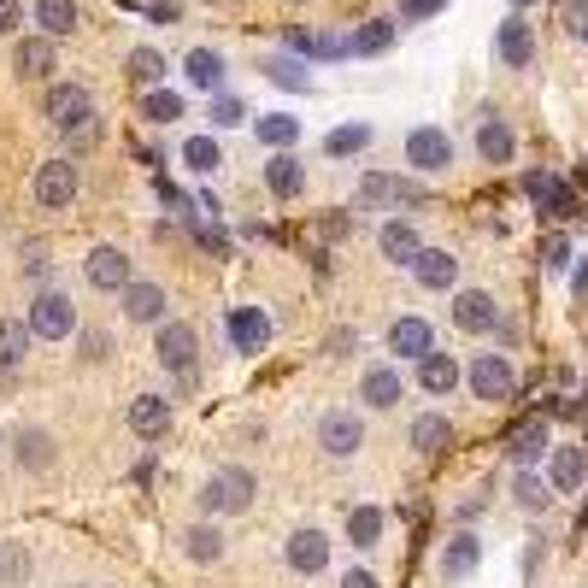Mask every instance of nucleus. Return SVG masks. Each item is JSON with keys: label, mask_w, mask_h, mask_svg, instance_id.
<instances>
[{"label": "nucleus", "mask_w": 588, "mask_h": 588, "mask_svg": "<svg viewBox=\"0 0 588 588\" xmlns=\"http://www.w3.org/2000/svg\"><path fill=\"white\" fill-rule=\"evenodd\" d=\"M12 65H19V77H47V72H54V42H47V36L19 42V47H12Z\"/></svg>", "instance_id": "25"}, {"label": "nucleus", "mask_w": 588, "mask_h": 588, "mask_svg": "<svg viewBox=\"0 0 588 588\" xmlns=\"http://www.w3.org/2000/svg\"><path fill=\"white\" fill-rule=\"evenodd\" d=\"M89 283L95 288H130L135 276H130V259L118 253V248H95L89 253Z\"/></svg>", "instance_id": "17"}, {"label": "nucleus", "mask_w": 588, "mask_h": 588, "mask_svg": "<svg viewBox=\"0 0 588 588\" xmlns=\"http://www.w3.org/2000/svg\"><path fill=\"white\" fill-rule=\"evenodd\" d=\"M288 565L301 570V577H318V570L330 565V542H324V530H294L288 535Z\"/></svg>", "instance_id": "12"}, {"label": "nucleus", "mask_w": 588, "mask_h": 588, "mask_svg": "<svg viewBox=\"0 0 588 588\" xmlns=\"http://www.w3.org/2000/svg\"><path fill=\"white\" fill-rule=\"evenodd\" d=\"M19 0H0V36H7V30H19Z\"/></svg>", "instance_id": "50"}, {"label": "nucleus", "mask_w": 588, "mask_h": 588, "mask_svg": "<svg viewBox=\"0 0 588 588\" xmlns=\"http://www.w3.org/2000/svg\"><path fill=\"white\" fill-rule=\"evenodd\" d=\"M524 195H530L535 206H542L547 218H577V213H582L577 195H570V188H565L559 177H547V171H530V177H524Z\"/></svg>", "instance_id": "7"}, {"label": "nucleus", "mask_w": 588, "mask_h": 588, "mask_svg": "<svg viewBox=\"0 0 588 588\" xmlns=\"http://www.w3.org/2000/svg\"><path fill=\"white\" fill-rule=\"evenodd\" d=\"M477 153H482L489 165H507L512 153H518V135H512L507 124H500V118H482V130H477Z\"/></svg>", "instance_id": "24"}, {"label": "nucleus", "mask_w": 588, "mask_h": 588, "mask_svg": "<svg viewBox=\"0 0 588 588\" xmlns=\"http://www.w3.org/2000/svg\"><path fill=\"white\" fill-rule=\"evenodd\" d=\"M588 477V454L582 447H553V471H547V489L553 494H577Z\"/></svg>", "instance_id": "14"}, {"label": "nucleus", "mask_w": 588, "mask_h": 588, "mask_svg": "<svg viewBox=\"0 0 588 588\" xmlns=\"http://www.w3.org/2000/svg\"><path fill=\"white\" fill-rule=\"evenodd\" d=\"M359 200H366V206H418L424 188L406 183V177H366V183H359Z\"/></svg>", "instance_id": "13"}, {"label": "nucleus", "mask_w": 588, "mask_h": 588, "mask_svg": "<svg viewBox=\"0 0 588 588\" xmlns=\"http://www.w3.org/2000/svg\"><path fill=\"white\" fill-rule=\"evenodd\" d=\"M195 359H200V336L188 330V324H160V366L165 371H195Z\"/></svg>", "instance_id": "8"}, {"label": "nucleus", "mask_w": 588, "mask_h": 588, "mask_svg": "<svg viewBox=\"0 0 588 588\" xmlns=\"http://www.w3.org/2000/svg\"><path fill=\"white\" fill-rule=\"evenodd\" d=\"M19 465L24 471H47L54 465V436L47 429H19Z\"/></svg>", "instance_id": "30"}, {"label": "nucleus", "mask_w": 588, "mask_h": 588, "mask_svg": "<svg viewBox=\"0 0 588 588\" xmlns=\"http://www.w3.org/2000/svg\"><path fill=\"white\" fill-rule=\"evenodd\" d=\"M265 183H271V195L276 200H294V195H301V160H294V153H276V160L265 165Z\"/></svg>", "instance_id": "28"}, {"label": "nucleus", "mask_w": 588, "mask_h": 588, "mask_svg": "<svg viewBox=\"0 0 588 588\" xmlns=\"http://www.w3.org/2000/svg\"><path fill=\"white\" fill-rule=\"evenodd\" d=\"M512 494H518V507H524V512H547V500H553V489L542 477H530V471L512 482Z\"/></svg>", "instance_id": "39"}, {"label": "nucleus", "mask_w": 588, "mask_h": 588, "mask_svg": "<svg viewBox=\"0 0 588 588\" xmlns=\"http://www.w3.org/2000/svg\"><path fill=\"white\" fill-rule=\"evenodd\" d=\"M507 454H512V465H535V459L547 454V424H542V418L518 424L512 436H507Z\"/></svg>", "instance_id": "22"}, {"label": "nucleus", "mask_w": 588, "mask_h": 588, "mask_svg": "<svg viewBox=\"0 0 588 588\" xmlns=\"http://www.w3.org/2000/svg\"><path fill=\"white\" fill-rule=\"evenodd\" d=\"M348 535H353V547H371L377 535H383V512H377V507H359V512L348 518Z\"/></svg>", "instance_id": "40"}, {"label": "nucleus", "mask_w": 588, "mask_h": 588, "mask_svg": "<svg viewBox=\"0 0 588 588\" xmlns=\"http://www.w3.org/2000/svg\"><path fill=\"white\" fill-rule=\"evenodd\" d=\"M318 447L330 459H348V454L366 447V424H359L353 412H330V418H318Z\"/></svg>", "instance_id": "6"}, {"label": "nucleus", "mask_w": 588, "mask_h": 588, "mask_svg": "<svg viewBox=\"0 0 588 588\" xmlns=\"http://www.w3.org/2000/svg\"><path fill=\"white\" fill-rule=\"evenodd\" d=\"M412 447H418V454H447V447H454V424L447 418H436V412H424V418H412Z\"/></svg>", "instance_id": "23"}, {"label": "nucleus", "mask_w": 588, "mask_h": 588, "mask_svg": "<svg viewBox=\"0 0 588 588\" xmlns=\"http://www.w3.org/2000/svg\"><path fill=\"white\" fill-rule=\"evenodd\" d=\"M454 324L465 336H482V330H494L500 313H494V294H482V288H459L454 294Z\"/></svg>", "instance_id": "9"}, {"label": "nucleus", "mask_w": 588, "mask_h": 588, "mask_svg": "<svg viewBox=\"0 0 588 588\" xmlns=\"http://www.w3.org/2000/svg\"><path fill=\"white\" fill-rule=\"evenodd\" d=\"M366 142H371V124H341V130H330V142H324V148H330L336 160H348V153H359Z\"/></svg>", "instance_id": "41"}, {"label": "nucleus", "mask_w": 588, "mask_h": 588, "mask_svg": "<svg viewBox=\"0 0 588 588\" xmlns=\"http://www.w3.org/2000/svg\"><path fill=\"white\" fill-rule=\"evenodd\" d=\"M265 77L276 83V89H294V95H306V89H313V77L301 72V59H271V65H265Z\"/></svg>", "instance_id": "38"}, {"label": "nucleus", "mask_w": 588, "mask_h": 588, "mask_svg": "<svg viewBox=\"0 0 588 588\" xmlns=\"http://www.w3.org/2000/svg\"><path fill=\"white\" fill-rule=\"evenodd\" d=\"M389 353H394V359H424V353H436V330H429L424 318H394V324H389Z\"/></svg>", "instance_id": "11"}, {"label": "nucleus", "mask_w": 588, "mask_h": 588, "mask_svg": "<svg viewBox=\"0 0 588 588\" xmlns=\"http://www.w3.org/2000/svg\"><path fill=\"white\" fill-rule=\"evenodd\" d=\"M72 200H77V165H72V160L36 165V206L59 213V206H72Z\"/></svg>", "instance_id": "5"}, {"label": "nucleus", "mask_w": 588, "mask_h": 588, "mask_svg": "<svg viewBox=\"0 0 588 588\" xmlns=\"http://www.w3.org/2000/svg\"><path fill=\"white\" fill-rule=\"evenodd\" d=\"M418 383H424V394H454L459 389V359L454 353H424L418 359Z\"/></svg>", "instance_id": "20"}, {"label": "nucleus", "mask_w": 588, "mask_h": 588, "mask_svg": "<svg viewBox=\"0 0 588 588\" xmlns=\"http://www.w3.org/2000/svg\"><path fill=\"white\" fill-rule=\"evenodd\" d=\"M183 160L195 171H218V142H213V135H195V142L183 148Z\"/></svg>", "instance_id": "43"}, {"label": "nucleus", "mask_w": 588, "mask_h": 588, "mask_svg": "<svg viewBox=\"0 0 588 588\" xmlns=\"http://www.w3.org/2000/svg\"><path fill=\"white\" fill-rule=\"evenodd\" d=\"M24 353H30V324H12V318H0V371H12Z\"/></svg>", "instance_id": "32"}, {"label": "nucleus", "mask_w": 588, "mask_h": 588, "mask_svg": "<svg viewBox=\"0 0 588 588\" xmlns=\"http://www.w3.org/2000/svg\"><path fill=\"white\" fill-rule=\"evenodd\" d=\"M494 47H500V59H507L512 72H524V65L535 59V36H530V24H524V19H507V24H500Z\"/></svg>", "instance_id": "16"}, {"label": "nucleus", "mask_w": 588, "mask_h": 588, "mask_svg": "<svg viewBox=\"0 0 588 588\" xmlns=\"http://www.w3.org/2000/svg\"><path fill=\"white\" fill-rule=\"evenodd\" d=\"M394 47V24L389 19H371V24H359V36H353V54H389Z\"/></svg>", "instance_id": "36"}, {"label": "nucleus", "mask_w": 588, "mask_h": 588, "mask_svg": "<svg viewBox=\"0 0 588 588\" xmlns=\"http://www.w3.org/2000/svg\"><path fill=\"white\" fill-rule=\"evenodd\" d=\"M241 118H248V112H241L236 95H218V100H213V124H218V130H236Z\"/></svg>", "instance_id": "44"}, {"label": "nucleus", "mask_w": 588, "mask_h": 588, "mask_svg": "<svg viewBox=\"0 0 588 588\" xmlns=\"http://www.w3.org/2000/svg\"><path fill=\"white\" fill-rule=\"evenodd\" d=\"M542 259H547V271H565V265H570V241H565V236H553L547 248H542Z\"/></svg>", "instance_id": "46"}, {"label": "nucleus", "mask_w": 588, "mask_h": 588, "mask_svg": "<svg viewBox=\"0 0 588 588\" xmlns=\"http://www.w3.org/2000/svg\"><path fill=\"white\" fill-rule=\"evenodd\" d=\"M65 135H72V148H95V118H89V124H77V130H65Z\"/></svg>", "instance_id": "52"}, {"label": "nucleus", "mask_w": 588, "mask_h": 588, "mask_svg": "<svg viewBox=\"0 0 588 588\" xmlns=\"http://www.w3.org/2000/svg\"><path fill=\"white\" fill-rule=\"evenodd\" d=\"M477 559H482V547H477V535H454V542H447V577H471L477 570Z\"/></svg>", "instance_id": "34"}, {"label": "nucleus", "mask_w": 588, "mask_h": 588, "mask_svg": "<svg viewBox=\"0 0 588 588\" xmlns=\"http://www.w3.org/2000/svg\"><path fill=\"white\" fill-rule=\"evenodd\" d=\"M183 547H188V559L213 565V559H218V553H224V535H218L213 524H195V530H188V535H183Z\"/></svg>", "instance_id": "35"}, {"label": "nucleus", "mask_w": 588, "mask_h": 588, "mask_svg": "<svg viewBox=\"0 0 588 588\" xmlns=\"http://www.w3.org/2000/svg\"><path fill=\"white\" fill-rule=\"evenodd\" d=\"M406 160H412V171H447L454 165V142H447L442 130H412L406 135Z\"/></svg>", "instance_id": "10"}, {"label": "nucleus", "mask_w": 588, "mask_h": 588, "mask_svg": "<svg viewBox=\"0 0 588 588\" xmlns=\"http://www.w3.org/2000/svg\"><path fill=\"white\" fill-rule=\"evenodd\" d=\"M230 341L241 353H259L271 341V318L259 313V306H241V313H230Z\"/></svg>", "instance_id": "15"}, {"label": "nucleus", "mask_w": 588, "mask_h": 588, "mask_svg": "<svg viewBox=\"0 0 588 588\" xmlns=\"http://www.w3.org/2000/svg\"><path fill=\"white\" fill-rule=\"evenodd\" d=\"M130 77L142 83V89H153V83L165 77V59L153 54V47H135V54H130Z\"/></svg>", "instance_id": "42"}, {"label": "nucleus", "mask_w": 588, "mask_h": 588, "mask_svg": "<svg viewBox=\"0 0 588 588\" xmlns=\"http://www.w3.org/2000/svg\"><path fill=\"white\" fill-rule=\"evenodd\" d=\"M142 118H148V124H177V118H183V95L148 89V95H142Z\"/></svg>", "instance_id": "33"}, {"label": "nucleus", "mask_w": 588, "mask_h": 588, "mask_svg": "<svg viewBox=\"0 0 588 588\" xmlns=\"http://www.w3.org/2000/svg\"><path fill=\"white\" fill-rule=\"evenodd\" d=\"M160 195H165V206H171V213H183V218H188V206H195V200H188L177 183H160Z\"/></svg>", "instance_id": "49"}, {"label": "nucleus", "mask_w": 588, "mask_h": 588, "mask_svg": "<svg viewBox=\"0 0 588 588\" xmlns=\"http://www.w3.org/2000/svg\"><path fill=\"white\" fill-rule=\"evenodd\" d=\"M518 7H530V0H518Z\"/></svg>", "instance_id": "55"}, {"label": "nucleus", "mask_w": 588, "mask_h": 588, "mask_svg": "<svg viewBox=\"0 0 588 588\" xmlns=\"http://www.w3.org/2000/svg\"><path fill=\"white\" fill-rule=\"evenodd\" d=\"M195 241H200L206 253H224V248H230V236H224L218 224H200V230H195Z\"/></svg>", "instance_id": "47"}, {"label": "nucleus", "mask_w": 588, "mask_h": 588, "mask_svg": "<svg viewBox=\"0 0 588 588\" xmlns=\"http://www.w3.org/2000/svg\"><path fill=\"white\" fill-rule=\"evenodd\" d=\"M36 24H42V36H72L77 30V0H36Z\"/></svg>", "instance_id": "29"}, {"label": "nucleus", "mask_w": 588, "mask_h": 588, "mask_svg": "<svg viewBox=\"0 0 588 588\" xmlns=\"http://www.w3.org/2000/svg\"><path fill=\"white\" fill-rule=\"evenodd\" d=\"M582 524H588V507H582Z\"/></svg>", "instance_id": "54"}, {"label": "nucleus", "mask_w": 588, "mask_h": 588, "mask_svg": "<svg viewBox=\"0 0 588 588\" xmlns=\"http://www.w3.org/2000/svg\"><path fill=\"white\" fill-rule=\"evenodd\" d=\"M383 253L394 259V265H412V259L424 253V241H418V230H412L406 218H394V224H383Z\"/></svg>", "instance_id": "26"}, {"label": "nucleus", "mask_w": 588, "mask_h": 588, "mask_svg": "<svg viewBox=\"0 0 588 588\" xmlns=\"http://www.w3.org/2000/svg\"><path fill=\"white\" fill-rule=\"evenodd\" d=\"M442 0H401V19H436Z\"/></svg>", "instance_id": "48"}, {"label": "nucleus", "mask_w": 588, "mask_h": 588, "mask_svg": "<svg viewBox=\"0 0 588 588\" xmlns=\"http://www.w3.org/2000/svg\"><path fill=\"white\" fill-rule=\"evenodd\" d=\"M42 112H47V124H54V130H77V124H89V118H95V100H89L83 83H54L47 100H42Z\"/></svg>", "instance_id": "3"}, {"label": "nucleus", "mask_w": 588, "mask_h": 588, "mask_svg": "<svg viewBox=\"0 0 588 588\" xmlns=\"http://www.w3.org/2000/svg\"><path fill=\"white\" fill-rule=\"evenodd\" d=\"M412 271H418L424 288H454V283H459V259L442 253V248H424L418 259H412Z\"/></svg>", "instance_id": "19"}, {"label": "nucleus", "mask_w": 588, "mask_h": 588, "mask_svg": "<svg viewBox=\"0 0 588 588\" xmlns=\"http://www.w3.org/2000/svg\"><path fill=\"white\" fill-rule=\"evenodd\" d=\"M200 507L213 512V518L248 512V507H253V471H241V465H224V471L200 489Z\"/></svg>", "instance_id": "1"}, {"label": "nucleus", "mask_w": 588, "mask_h": 588, "mask_svg": "<svg viewBox=\"0 0 588 588\" xmlns=\"http://www.w3.org/2000/svg\"><path fill=\"white\" fill-rule=\"evenodd\" d=\"M206 7H218V0H206Z\"/></svg>", "instance_id": "56"}, {"label": "nucleus", "mask_w": 588, "mask_h": 588, "mask_svg": "<svg viewBox=\"0 0 588 588\" xmlns=\"http://www.w3.org/2000/svg\"><path fill=\"white\" fill-rule=\"evenodd\" d=\"M83 359H107V336H100V330L83 336Z\"/></svg>", "instance_id": "51"}, {"label": "nucleus", "mask_w": 588, "mask_h": 588, "mask_svg": "<svg viewBox=\"0 0 588 588\" xmlns=\"http://www.w3.org/2000/svg\"><path fill=\"white\" fill-rule=\"evenodd\" d=\"M359 394H366V406L389 412V406H401V377H394L389 366H377V371H366V383H359Z\"/></svg>", "instance_id": "27"}, {"label": "nucleus", "mask_w": 588, "mask_h": 588, "mask_svg": "<svg viewBox=\"0 0 588 588\" xmlns=\"http://www.w3.org/2000/svg\"><path fill=\"white\" fill-rule=\"evenodd\" d=\"M294 135H301V124H294L288 112L259 118V142H265V148H294Z\"/></svg>", "instance_id": "37"}, {"label": "nucleus", "mask_w": 588, "mask_h": 588, "mask_svg": "<svg viewBox=\"0 0 588 588\" xmlns=\"http://www.w3.org/2000/svg\"><path fill=\"white\" fill-rule=\"evenodd\" d=\"M565 36L588 42V0H565Z\"/></svg>", "instance_id": "45"}, {"label": "nucleus", "mask_w": 588, "mask_h": 588, "mask_svg": "<svg viewBox=\"0 0 588 588\" xmlns=\"http://www.w3.org/2000/svg\"><path fill=\"white\" fill-rule=\"evenodd\" d=\"M24 324H30V336H36V341H59V336H72L77 313H72L65 294H36V306H30Z\"/></svg>", "instance_id": "4"}, {"label": "nucleus", "mask_w": 588, "mask_h": 588, "mask_svg": "<svg viewBox=\"0 0 588 588\" xmlns=\"http://www.w3.org/2000/svg\"><path fill=\"white\" fill-rule=\"evenodd\" d=\"M130 429H135V436H165V429H171V406L160 401V394H135V401H130Z\"/></svg>", "instance_id": "18"}, {"label": "nucleus", "mask_w": 588, "mask_h": 588, "mask_svg": "<svg viewBox=\"0 0 588 588\" xmlns=\"http://www.w3.org/2000/svg\"><path fill=\"white\" fill-rule=\"evenodd\" d=\"M341 588H377L371 570H353V577H341Z\"/></svg>", "instance_id": "53"}, {"label": "nucleus", "mask_w": 588, "mask_h": 588, "mask_svg": "<svg viewBox=\"0 0 588 588\" xmlns=\"http://www.w3.org/2000/svg\"><path fill=\"white\" fill-rule=\"evenodd\" d=\"M124 313H130L135 324H160V318H165V288H160V283H130V288H124Z\"/></svg>", "instance_id": "21"}, {"label": "nucleus", "mask_w": 588, "mask_h": 588, "mask_svg": "<svg viewBox=\"0 0 588 588\" xmlns=\"http://www.w3.org/2000/svg\"><path fill=\"white\" fill-rule=\"evenodd\" d=\"M465 383H471L477 401H512L518 371H512V359H500V353H477L471 371H465Z\"/></svg>", "instance_id": "2"}, {"label": "nucleus", "mask_w": 588, "mask_h": 588, "mask_svg": "<svg viewBox=\"0 0 588 588\" xmlns=\"http://www.w3.org/2000/svg\"><path fill=\"white\" fill-rule=\"evenodd\" d=\"M183 72H188L195 89H218V83H224V59L213 54V47H195V54L183 59Z\"/></svg>", "instance_id": "31"}]
</instances>
